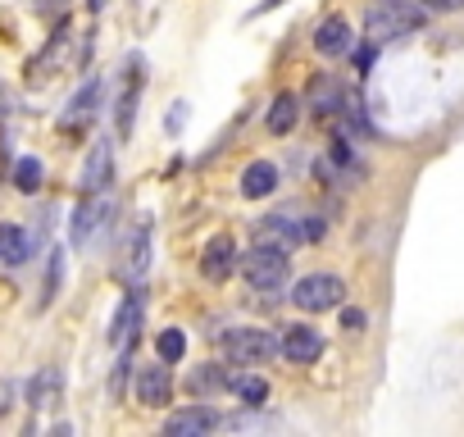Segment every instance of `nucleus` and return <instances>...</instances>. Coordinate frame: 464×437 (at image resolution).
Here are the masks:
<instances>
[{
    "instance_id": "c85d7f7f",
    "label": "nucleus",
    "mask_w": 464,
    "mask_h": 437,
    "mask_svg": "<svg viewBox=\"0 0 464 437\" xmlns=\"http://www.w3.org/2000/svg\"><path fill=\"white\" fill-rule=\"evenodd\" d=\"M324 233H328V224H324V218H305V224H301V238H305V242H319Z\"/></svg>"
},
{
    "instance_id": "a878e982",
    "label": "nucleus",
    "mask_w": 464,
    "mask_h": 437,
    "mask_svg": "<svg viewBox=\"0 0 464 437\" xmlns=\"http://www.w3.org/2000/svg\"><path fill=\"white\" fill-rule=\"evenodd\" d=\"M33 10H37V19H46V24L55 28V24H64V19H69V0H37Z\"/></svg>"
},
{
    "instance_id": "b1692460",
    "label": "nucleus",
    "mask_w": 464,
    "mask_h": 437,
    "mask_svg": "<svg viewBox=\"0 0 464 437\" xmlns=\"http://www.w3.org/2000/svg\"><path fill=\"white\" fill-rule=\"evenodd\" d=\"M14 187H19L24 196H33V191L42 187V160H33V155H24V160L14 164Z\"/></svg>"
},
{
    "instance_id": "4468645a",
    "label": "nucleus",
    "mask_w": 464,
    "mask_h": 437,
    "mask_svg": "<svg viewBox=\"0 0 464 437\" xmlns=\"http://www.w3.org/2000/svg\"><path fill=\"white\" fill-rule=\"evenodd\" d=\"M114 178V146L110 141H96L87 164H82V191H105Z\"/></svg>"
},
{
    "instance_id": "2f4dec72",
    "label": "nucleus",
    "mask_w": 464,
    "mask_h": 437,
    "mask_svg": "<svg viewBox=\"0 0 464 437\" xmlns=\"http://www.w3.org/2000/svg\"><path fill=\"white\" fill-rule=\"evenodd\" d=\"M423 5H428V10H446V15H450V10H464V0H423Z\"/></svg>"
},
{
    "instance_id": "7ed1b4c3",
    "label": "nucleus",
    "mask_w": 464,
    "mask_h": 437,
    "mask_svg": "<svg viewBox=\"0 0 464 437\" xmlns=\"http://www.w3.org/2000/svg\"><path fill=\"white\" fill-rule=\"evenodd\" d=\"M223 351L232 364H269L278 355V337L269 328H227Z\"/></svg>"
},
{
    "instance_id": "72a5a7b5",
    "label": "nucleus",
    "mask_w": 464,
    "mask_h": 437,
    "mask_svg": "<svg viewBox=\"0 0 464 437\" xmlns=\"http://www.w3.org/2000/svg\"><path fill=\"white\" fill-rule=\"evenodd\" d=\"M283 5V0H260V5L251 10V19H260V15H269V10H278Z\"/></svg>"
},
{
    "instance_id": "412c9836",
    "label": "nucleus",
    "mask_w": 464,
    "mask_h": 437,
    "mask_svg": "<svg viewBox=\"0 0 464 437\" xmlns=\"http://www.w3.org/2000/svg\"><path fill=\"white\" fill-rule=\"evenodd\" d=\"M55 401H60V369L46 364V369L28 383V405H33V410H51Z\"/></svg>"
},
{
    "instance_id": "6ab92c4d",
    "label": "nucleus",
    "mask_w": 464,
    "mask_h": 437,
    "mask_svg": "<svg viewBox=\"0 0 464 437\" xmlns=\"http://www.w3.org/2000/svg\"><path fill=\"white\" fill-rule=\"evenodd\" d=\"M28 256H33V238L19 224H0V260L19 269V265H28Z\"/></svg>"
},
{
    "instance_id": "bb28decb",
    "label": "nucleus",
    "mask_w": 464,
    "mask_h": 437,
    "mask_svg": "<svg viewBox=\"0 0 464 437\" xmlns=\"http://www.w3.org/2000/svg\"><path fill=\"white\" fill-rule=\"evenodd\" d=\"M218 387H227V374H223V369H214V364H209V369H200V374L191 378V392H218Z\"/></svg>"
},
{
    "instance_id": "9d476101",
    "label": "nucleus",
    "mask_w": 464,
    "mask_h": 437,
    "mask_svg": "<svg viewBox=\"0 0 464 437\" xmlns=\"http://www.w3.org/2000/svg\"><path fill=\"white\" fill-rule=\"evenodd\" d=\"M137 401L141 405H150V410H160V405H169L173 401V374H169V364L160 360V364H141L137 369Z\"/></svg>"
},
{
    "instance_id": "f8f14e48",
    "label": "nucleus",
    "mask_w": 464,
    "mask_h": 437,
    "mask_svg": "<svg viewBox=\"0 0 464 437\" xmlns=\"http://www.w3.org/2000/svg\"><path fill=\"white\" fill-rule=\"evenodd\" d=\"M69 42H73V33H69V19H64V24H55V37L46 42V51L37 60H28V83H46L51 69H60L69 60Z\"/></svg>"
},
{
    "instance_id": "393cba45",
    "label": "nucleus",
    "mask_w": 464,
    "mask_h": 437,
    "mask_svg": "<svg viewBox=\"0 0 464 437\" xmlns=\"http://www.w3.org/2000/svg\"><path fill=\"white\" fill-rule=\"evenodd\" d=\"M60 274H64V251H51V265H46V287H42L37 310H51V301L60 296Z\"/></svg>"
},
{
    "instance_id": "39448f33",
    "label": "nucleus",
    "mask_w": 464,
    "mask_h": 437,
    "mask_svg": "<svg viewBox=\"0 0 464 437\" xmlns=\"http://www.w3.org/2000/svg\"><path fill=\"white\" fill-rule=\"evenodd\" d=\"M110 218V196L105 191H82L78 196V205H73V214H69V242L73 247H87L92 242V233Z\"/></svg>"
},
{
    "instance_id": "6e6552de",
    "label": "nucleus",
    "mask_w": 464,
    "mask_h": 437,
    "mask_svg": "<svg viewBox=\"0 0 464 437\" xmlns=\"http://www.w3.org/2000/svg\"><path fill=\"white\" fill-rule=\"evenodd\" d=\"M101 101H105V87H101V78H87V83L78 87V96L64 105V114H60V128H64V132H82V128L96 119Z\"/></svg>"
},
{
    "instance_id": "7c9ffc66",
    "label": "nucleus",
    "mask_w": 464,
    "mask_h": 437,
    "mask_svg": "<svg viewBox=\"0 0 464 437\" xmlns=\"http://www.w3.org/2000/svg\"><path fill=\"white\" fill-rule=\"evenodd\" d=\"M182 123H187V105H173V114L164 119V128H169V132H178Z\"/></svg>"
},
{
    "instance_id": "1a4fd4ad",
    "label": "nucleus",
    "mask_w": 464,
    "mask_h": 437,
    "mask_svg": "<svg viewBox=\"0 0 464 437\" xmlns=\"http://www.w3.org/2000/svg\"><path fill=\"white\" fill-rule=\"evenodd\" d=\"M146 265H150V228L141 224V228H132V238H128L119 265H114V278L119 283H141L146 278Z\"/></svg>"
},
{
    "instance_id": "f3484780",
    "label": "nucleus",
    "mask_w": 464,
    "mask_h": 437,
    "mask_svg": "<svg viewBox=\"0 0 464 437\" xmlns=\"http://www.w3.org/2000/svg\"><path fill=\"white\" fill-rule=\"evenodd\" d=\"M274 187H278V169L269 160H256V164L242 169V196L246 200H265V196H274Z\"/></svg>"
},
{
    "instance_id": "0eeeda50",
    "label": "nucleus",
    "mask_w": 464,
    "mask_h": 437,
    "mask_svg": "<svg viewBox=\"0 0 464 437\" xmlns=\"http://www.w3.org/2000/svg\"><path fill=\"white\" fill-rule=\"evenodd\" d=\"M146 87V64L141 55H128V69H123V92H119V105H114V132L119 137H132V119H137V96Z\"/></svg>"
},
{
    "instance_id": "f03ea898",
    "label": "nucleus",
    "mask_w": 464,
    "mask_h": 437,
    "mask_svg": "<svg viewBox=\"0 0 464 437\" xmlns=\"http://www.w3.org/2000/svg\"><path fill=\"white\" fill-rule=\"evenodd\" d=\"M242 269H246V283H251L256 292H278V287L287 283L292 256H287L283 242H260V247H251V256L242 260Z\"/></svg>"
},
{
    "instance_id": "423d86ee",
    "label": "nucleus",
    "mask_w": 464,
    "mask_h": 437,
    "mask_svg": "<svg viewBox=\"0 0 464 437\" xmlns=\"http://www.w3.org/2000/svg\"><path fill=\"white\" fill-rule=\"evenodd\" d=\"M141 315H146V287L141 283H128V296H123V306L110 319V346L114 351H128L132 346V337L141 328Z\"/></svg>"
},
{
    "instance_id": "f704fd0d",
    "label": "nucleus",
    "mask_w": 464,
    "mask_h": 437,
    "mask_svg": "<svg viewBox=\"0 0 464 437\" xmlns=\"http://www.w3.org/2000/svg\"><path fill=\"white\" fill-rule=\"evenodd\" d=\"M105 5H110V0H87V10H92V15H101Z\"/></svg>"
},
{
    "instance_id": "4be33fe9",
    "label": "nucleus",
    "mask_w": 464,
    "mask_h": 437,
    "mask_svg": "<svg viewBox=\"0 0 464 437\" xmlns=\"http://www.w3.org/2000/svg\"><path fill=\"white\" fill-rule=\"evenodd\" d=\"M227 387L242 396L246 410H260V405L269 401V383H265L260 374H227Z\"/></svg>"
},
{
    "instance_id": "cd10ccee",
    "label": "nucleus",
    "mask_w": 464,
    "mask_h": 437,
    "mask_svg": "<svg viewBox=\"0 0 464 437\" xmlns=\"http://www.w3.org/2000/svg\"><path fill=\"white\" fill-rule=\"evenodd\" d=\"M364 324H369V315H364V310H355V306H351V310H342V328H346V333H364Z\"/></svg>"
},
{
    "instance_id": "20e7f679",
    "label": "nucleus",
    "mask_w": 464,
    "mask_h": 437,
    "mask_svg": "<svg viewBox=\"0 0 464 437\" xmlns=\"http://www.w3.org/2000/svg\"><path fill=\"white\" fill-rule=\"evenodd\" d=\"M292 301L305 310V315H319V310H337L346 301V283L337 274H305L292 292Z\"/></svg>"
},
{
    "instance_id": "c756f323",
    "label": "nucleus",
    "mask_w": 464,
    "mask_h": 437,
    "mask_svg": "<svg viewBox=\"0 0 464 437\" xmlns=\"http://www.w3.org/2000/svg\"><path fill=\"white\" fill-rule=\"evenodd\" d=\"M10 119H14V92L0 83V123H10Z\"/></svg>"
},
{
    "instance_id": "aec40b11",
    "label": "nucleus",
    "mask_w": 464,
    "mask_h": 437,
    "mask_svg": "<svg viewBox=\"0 0 464 437\" xmlns=\"http://www.w3.org/2000/svg\"><path fill=\"white\" fill-rule=\"evenodd\" d=\"M310 110H314L319 119H333V114L342 110V87H337V78L319 73V78L310 83Z\"/></svg>"
},
{
    "instance_id": "dca6fc26",
    "label": "nucleus",
    "mask_w": 464,
    "mask_h": 437,
    "mask_svg": "<svg viewBox=\"0 0 464 437\" xmlns=\"http://www.w3.org/2000/svg\"><path fill=\"white\" fill-rule=\"evenodd\" d=\"M314 51L319 55H346L351 51V24L342 19V15H333V19H324L319 28H314Z\"/></svg>"
},
{
    "instance_id": "5701e85b",
    "label": "nucleus",
    "mask_w": 464,
    "mask_h": 437,
    "mask_svg": "<svg viewBox=\"0 0 464 437\" xmlns=\"http://www.w3.org/2000/svg\"><path fill=\"white\" fill-rule=\"evenodd\" d=\"M155 351H160L164 364H178V360L187 355V333H182V328H164V333L155 337Z\"/></svg>"
},
{
    "instance_id": "f257e3e1",
    "label": "nucleus",
    "mask_w": 464,
    "mask_h": 437,
    "mask_svg": "<svg viewBox=\"0 0 464 437\" xmlns=\"http://www.w3.org/2000/svg\"><path fill=\"white\" fill-rule=\"evenodd\" d=\"M428 24V15L410 0H378V5L364 15V33L373 46H387V42H401V37H414L419 28Z\"/></svg>"
},
{
    "instance_id": "a211bd4d",
    "label": "nucleus",
    "mask_w": 464,
    "mask_h": 437,
    "mask_svg": "<svg viewBox=\"0 0 464 437\" xmlns=\"http://www.w3.org/2000/svg\"><path fill=\"white\" fill-rule=\"evenodd\" d=\"M265 123H269V132H274V137H287V132L301 123V96H292V92L274 96V105H269Z\"/></svg>"
},
{
    "instance_id": "473e14b6",
    "label": "nucleus",
    "mask_w": 464,
    "mask_h": 437,
    "mask_svg": "<svg viewBox=\"0 0 464 437\" xmlns=\"http://www.w3.org/2000/svg\"><path fill=\"white\" fill-rule=\"evenodd\" d=\"M10 396H14V387H10L5 378H0V414H5V410H10Z\"/></svg>"
},
{
    "instance_id": "2eb2a0df",
    "label": "nucleus",
    "mask_w": 464,
    "mask_h": 437,
    "mask_svg": "<svg viewBox=\"0 0 464 437\" xmlns=\"http://www.w3.org/2000/svg\"><path fill=\"white\" fill-rule=\"evenodd\" d=\"M232 265H237V251H232V238H214L205 251H200V274L209 278V283H223L227 274H232Z\"/></svg>"
},
{
    "instance_id": "ddd939ff",
    "label": "nucleus",
    "mask_w": 464,
    "mask_h": 437,
    "mask_svg": "<svg viewBox=\"0 0 464 437\" xmlns=\"http://www.w3.org/2000/svg\"><path fill=\"white\" fill-rule=\"evenodd\" d=\"M218 423H223V419H218L209 405H182V410L169 414L164 432H169V437H200V432H214Z\"/></svg>"
},
{
    "instance_id": "9b49d317",
    "label": "nucleus",
    "mask_w": 464,
    "mask_h": 437,
    "mask_svg": "<svg viewBox=\"0 0 464 437\" xmlns=\"http://www.w3.org/2000/svg\"><path fill=\"white\" fill-rule=\"evenodd\" d=\"M278 351H283L292 364H314V360L324 355V337H319L310 324H287V333H283Z\"/></svg>"
}]
</instances>
